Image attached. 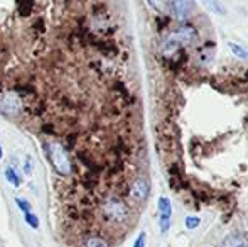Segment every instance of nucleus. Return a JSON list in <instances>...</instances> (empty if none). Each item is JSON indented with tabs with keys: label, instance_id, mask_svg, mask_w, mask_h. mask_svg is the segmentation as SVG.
Instances as JSON below:
<instances>
[{
	"label": "nucleus",
	"instance_id": "14",
	"mask_svg": "<svg viewBox=\"0 0 248 247\" xmlns=\"http://www.w3.org/2000/svg\"><path fill=\"white\" fill-rule=\"evenodd\" d=\"M17 5H19V12L22 14V16H27V14L31 12V9H32L34 3L32 2H20V3H17Z\"/></svg>",
	"mask_w": 248,
	"mask_h": 247
},
{
	"label": "nucleus",
	"instance_id": "9",
	"mask_svg": "<svg viewBox=\"0 0 248 247\" xmlns=\"http://www.w3.org/2000/svg\"><path fill=\"white\" fill-rule=\"evenodd\" d=\"M83 246L85 247H110L108 241H105V239L100 237V235H92V237L85 239Z\"/></svg>",
	"mask_w": 248,
	"mask_h": 247
},
{
	"label": "nucleus",
	"instance_id": "12",
	"mask_svg": "<svg viewBox=\"0 0 248 247\" xmlns=\"http://www.w3.org/2000/svg\"><path fill=\"white\" fill-rule=\"evenodd\" d=\"M24 220H26V224L29 225V227H32V229H37V227H39V218H37V215H34L32 212L26 214Z\"/></svg>",
	"mask_w": 248,
	"mask_h": 247
},
{
	"label": "nucleus",
	"instance_id": "7",
	"mask_svg": "<svg viewBox=\"0 0 248 247\" xmlns=\"http://www.w3.org/2000/svg\"><path fill=\"white\" fill-rule=\"evenodd\" d=\"M170 7H172V10H174V14H176L177 19L183 20V19H186L191 12H193L194 3L189 2V0H179V2L170 3Z\"/></svg>",
	"mask_w": 248,
	"mask_h": 247
},
{
	"label": "nucleus",
	"instance_id": "4",
	"mask_svg": "<svg viewBox=\"0 0 248 247\" xmlns=\"http://www.w3.org/2000/svg\"><path fill=\"white\" fill-rule=\"evenodd\" d=\"M149 193H150V185H149L147 178H142V176L132 183L130 191H128L130 198L134 201H137V203H142V201L147 200Z\"/></svg>",
	"mask_w": 248,
	"mask_h": 247
},
{
	"label": "nucleus",
	"instance_id": "6",
	"mask_svg": "<svg viewBox=\"0 0 248 247\" xmlns=\"http://www.w3.org/2000/svg\"><path fill=\"white\" fill-rule=\"evenodd\" d=\"M159 210H160V231L167 232L170 225V215H172V208H170V203L166 197L159 198Z\"/></svg>",
	"mask_w": 248,
	"mask_h": 247
},
{
	"label": "nucleus",
	"instance_id": "5",
	"mask_svg": "<svg viewBox=\"0 0 248 247\" xmlns=\"http://www.w3.org/2000/svg\"><path fill=\"white\" fill-rule=\"evenodd\" d=\"M170 37L181 46L183 43H193L198 37V31L194 29V26H191V24H183L176 33L170 34Z\"/></svg>",
	"mask_w": 248,
	"mask_h": 247
},
{
	"label": "nucleus",
	"instance_id": "16",
	"mask_svg": "<svg viewBox=\"0 0 248 247\" xmlns=\"http://www.w3.org/2000/svg\"><path fill=\"white\" fill-rule=\"evenodd\" d=\"M145 239H147V235H145V232H142L137 237V241H135L134 247H145Z\"/></svg>",
	"mask_w": 248,
	"mask_h": 247
},
{
	"label": "nucleus",
	"instance_id": "15",
	"mask_svg": "<svg viewBox=\"0 0 248 247\" xmlns=\"http://www.w3.org/2000/svg\"><path fill=\"white\" fill-rule=\"evenodd\" d=\"M199 225V218L198 217H187L186 218V227L187 229H194Z\"/></svg>",
	"mask_w": 248,
	"mask_h": 247
},
{
	"label": "nucleus",
	"instance_id": "13",
	"mask_svg": "<svg viewBox=\"0 0 248 247\" xmlns=\"http://www.w3.org/2000/svg\"><path fill=\"white\" fill-rule=\"evenodd\" d=\"M16 203H17V207H19L20 210L24 212V214H29V212H31V208H32V207H31V203H29V201H27V200H24V198H16Z\"/></svg>",
	"mask_w": 248,
	"mask_h": 247
},
{
	"label": "nucleus",
	"instance_id": "11",
	"mask_svg": "<svg viewBox=\"0 0 248 247\" xmlns=\"http://www.w3.org/2000/svg\"><path fill=\"white\" fill-rule=\"evenodd\" d=\"M230 49H232L233 53L236 54V56L243 58V60H247V58H248V51L245 49V48L238 46V44H235V43H230Z\"/></svg>",
	"mask_w": 248,
	"mask_h": 247
},
{
	"label": "nucleus",
	"instance_id": "3",
	"mask_svg": "<svg viewBox=\"0 0 248 247\" xmlns=\"http://www.w3.org/2000/svg\"><path fill=\"white\" fill-rule=\"evenodd\" d=\"M22 110V100H20L19 93L9 92L2 97V102H0V112H3L9 117H16Z\"/></svg>",
	"mask_w": 248,
	"mask_h": 247
},
{
	"label": "nucleus",
	"instance_id": "8",
	"mask_svg": "<svg viewBox=\"0 0 248 247\" xmlns=\"http://www.w3.org/2000/svg\"><path fill=\"white\" fill-rule=\"evenodd\" d=\"M221 247H248V241L243 234L235 232V234H230L228 237H225Z\"/></svg>",
	"mask_w": 248,
	"mask_h": 247
},
{
	"label": "nucleus",
	"instance_id": "17",
	"mask_svg": "<svg viewBox=\"0 0 248 247\" xmlns=\"http://www.w3.org/2000/svg\"><path fill=\"white\" fill-rule=\"evenodd\" d=\"M24 171H26V175H31V173H32V159L27 158L26 166H24Z\"/></svg>",
	"mask_w": 248,
	"mask_h": 247
},
{
	"label": "nucleus",
	"instance_id": "10",
	"mask_svg": "<svg viewBox=\"0 0 248 247\" xmlns=\"http://www.w3.org/2000/svg\"><path fill=\"white\" fill-rule=\"evenodd\" d=\"M5 178L12 186H16V188L20 186V178H19V175H17V171L14 168H7L5 169Z\"/></svg>",
	"mask_w": 248,
	"mask_h": 247
},
{
	"label": "nucleus",
	"instance_id": "2",
	"mask_svg": "<svg viewBox=\"0 0 248 247\" xmlns=\"http://www.w3.org/2000/svg\"><path fill=\"white\" fill-rule=\"evenodd\" d=\"M44 148H46V152L49 156L52 168L56 169L59 176H71V159H69V154L64 148H62L59 142H44Z\"/></svg>",
	"mask_w": 248,
	"mask_h": 247
},
{
	"label": "nucleus",
	"instance_id": "18",
	"mask_svg": "<svg viewBox=\"0 0 248 247\" xmlns=\"http://www.w3.org/2000/svg\"><path fill=\"white\" fill-rule=\"evenodd\" d=\"M2 156H3V151H2V146H0V159H2Z\"/></svg>",
	"mask_w": 248,
	"mask_h": 247
},
{
	"label": "nucleus",
	"instance_id": "1",
	"mask_svg": "<svg viewBox=\"0 0 248 247\" xmlns=\"http://www.w3.org/2000/svg\"><path fill=\"white\" fill-rule=\"evenodd\" d=\"M101 215L105 217V220H108L110 224H125L130 218V208L125 203L122 198L118 197H110L101 203Z\"/></svg>",
	"mask_w": 248,
	"mask_h": 247
}]
</instances>
